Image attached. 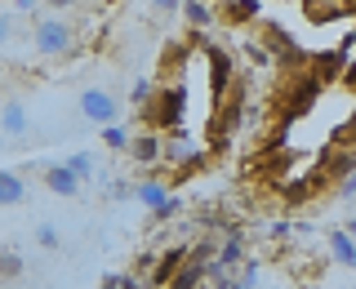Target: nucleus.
Wrapping results in <instances>:
<instances>
[{
  "label": "nucleus",
  "instance_id": "obj_1",
  "mask_svg": "<svg viewBox=\"0 0 356 289\" xmlns=\"http://www.w3.org/2000/svg\"><path fill=\"white\" fill-rule=\"evenodd\" d=\"M183 116H187V85L178 81H165L152 89V98L138 107V120L156 133H170V129H183Z\"/></svg>",
  "mask_w": 356,
  "mask_h": 289
},
{
  "label": "nucleus",
  "instance_id": "obj_2",
  "mask_svg": "<svg viewBox=\"0 0 356 289\" xmlns=\"http://www.w3.org/2000/svg\"><path fill=\"white\" fill-rule=\"evenodd\" d=\"M72 44H76L72 18H63V14L36 18V27H31V49H36L40 58H63V53H72Z\"/></svg>",
  "mask_w": 356,
  "mask_h": 289
},
{
  "label": "nucleus",
  "instance_id": "obj_3",
  "mask_svg": "<svg viewBox=\"0 0 356 289\" xmlns=\"http://www.w3.org/2000/svg\"><path fill=\"white\" fill-rule=\"evenodd\" d=\"M245 98H250V89H245V81L236 76V85L227 89V94L214 103V120H209V142H227L232 133L241 129V116H245Z\"/></svg>",
  "mask_w": 356,
  "mask_h": 289
},
{
  "label": "nucleus",
  "instance_id": "obj_4",
  "mask_svg": "<svg viewBox=\"0 0 356 289\" xmlns=\"http://www.w3.org/2000/svg\"><path fill=\"white\" fill-rule=\"evenodd\" d=\"M200 53H205V63H209V94H214V103H218V98L236 85V63H232V49H222V44H200Z\"/></svg>",
  "mask_w": 356,
  "mask_h": 289
},
{
  "label": "nucleus",
  "instance_id": "obj_5",
  "mask_svg": "<svg viewBox=\"0 0 356 289\" xmlns=\"http://www.w3.org/2000/svg\"><path fill=\"white\" fill-rule=\"evenodd\" d=\"M81 116L94 120L98 129H103V125H116V120H120L116 94H111V89H85V94H81Z\"/></svg>",
  "mask_w": 356,
  "mask_h": 289
},
{
  "label": "nucleus",
  "instance_id": "obj_6",
  "mask_svg": "<svg viewBox=\"0 0 356 289\" xmlns=\"http://www.w3.org/2000/svg\"><path fill=\"white\" fill-rule=\"evenodd\" d=\"M183 263H187V245H174V249L156 254V258H152V272H147V289H165Z\"/></svg>",
  "mask_w": 356,
  "mask_h": 289
},
{
  "label": "nucleus",
  "instance_id": "obj_7",
  "mask_svg": "<svg viewBox=\"0 0 356 289\" xmlns=\"http://www.w3.org/2000/svg\"><path fill=\"white\" fill-rule=\"evenodd\" d=\"M245 263V231H236L227 222V236H222V245L214 249V258H209V267H218V272H232V267Z\"/></svg>",
  "mask_w": 356,
  "mask_h": 289
},
{
  "label": "nucleus",
  "instance_id": "obj_8",
  "mask_svg": "<svg viewBox=\"0 0 356 289\" xmlns=\"http://www.w3.org/2000/svg\"><path fill=\"white\" fill-rule=\"evenodd\" d=\"M259 0H222L214 9L218 22H227V27H250V22H259Z\"/></svg>",
  "mask_w": 356,
  "mask_h": 289
},
{
  "label": "nucleus",
  "instance_id": "obj_9",
  "mask_svg": "<svg viewBox=\"0 0 356 289\" xmlns=\"http://www.w3.org/2000/svg\"><path fill=\"white\" fill-rule=\"evenodd\" d=\"M40 183L49 187L54 196H81V183H76V174L67 170L63 160L58 165H44V170H40Z\"/></svg>",
  "mask_w": 356,
  "mask_h": 289
},
{
  "label": "nucleus",
  "instance_id": "obj_10",
  "mask_svg": "<svg viewBox=\"0 0 356 289\" xmlns=\"http://www.w3.org/2000/svg\"><path fill=\"white\" fill-rule=\"evenodd\" d=\"M125 156H134L138 165H156V160H161V133H156V129L129 133V151Z\"/></svg>",
  "mask_w": 356,
  "mask_h": 289
},
{
  "label": "nucleus",
  "instance_id": "obj_11",
  "mask_svg": "<svg viewBox=\"0 0 356 289\" xmlns=\"http://www.w3.org/2000/svg\"><path fill=\"white\" fill-rule=\"evenodd\" d=\"M0 133H5V138H22V133H27V107H22L18 98L0 103Z\"/></svg>",
  "mask_w": 356,
  "mask_h": 289
},
{
  "label": "nucleus",
  "instance_id": "obj_12",
  "mask_svg": "<svg viewBox=\"0 0 356 289\" xmlns=\"http://www.w3.org/2000/svg\"><path fill=\"white\" fill-rule=\"evenodd\" d=\"M325 245H330V258H334V263L356 267V240H352L343 227H330V231H325Z\"/></svg>",
  "mask_w": 356,
  "mask_h": 289
},
{
  "label": "nucleus",
  "instance_id": "obj_13",
  "mask_svg": "<svg viewBox=\"0 0 356 289\" xmlns=\"http://www.w3.org/2000/svg\"><path fill=\"white\" fill-rule=\"evenodd\" d=\"M178 14H183V22L192 31H209L218 22V14L209 9V0H183V9H178Z\"/></svg>",
  "mask_w": 356,
  "mask_h": 289
},
{
  "label": "nucleus",
  "instance_id": "obj_14",
  "mask_svg": "<svg viewBox=\"0 0 356 289\" xmlns=\"http://www.w3.org/2000/svg\"><path fill=\"white\" fill-rule=\"evenodd\" d=\"M27 200V183H22V174L14 170H0V209H14Z\"/></svg>",
  "mask_w": 356,
  "mask_h": 289
},
{
  "label": "nucleus",
  "instance_id": "obj_15",
  "mask_svg": "<svg viewBox=\"0 0 356 289\" xmlns=\"http://www.w3.org/2000/svg\"><path fill=\"white\" fill-rule=\"evenodd\" d=\"M134 200H138V205H147V214H152V209H161L165 200H170V187L156 183V178H147V183H134Z\"/></svg>",
  "mask_w": 356,
  "mask_h": 289
},
{
  "label": "nucleus",
  "instance_id": "obj_16",
  "mask_svg": "<svg viewBox=\"0 0 356 289\" xmlns=\"http://www.w3.org/2000/svg\"><path fill=\"white\" fill-rule=\"evenodd\" d=\"M303 9H307L312 22H334V18L348 14V5H343V0H303Z\"/></svg>",
  "mask_w": 356,
  "mask_h": 289
},
{
  "label": "nucleus",
  "instance_id": "obj_17",
  "mask_svg": "<svg viewBox=\"0 0 356 289\" xmlns=\"http://www.w3.org/2000/svg\"><path fill=\"white\" fill-rule=\"evenodd\" d=\"M27 272V258L18 249H0V281L5 285H18V276Z\"/></svg>",
  "mask_w": 356,
  "mask_h": 289
},
{
  "label": "nucleus",
  "instance_id": "obj_18",
  "mask_svg": "<svg viewBox=\"0 0 356 289\" xmlns=\"http://www.w3.org/2000/svg\"><path fill=\"white\" fill-rule=\"evenodd\" d=\"M103 147L107 151H129V129L120 125V120L116 125H103Z\"/></svg>",
  "mask_w": 356,
  "mask_h": 289
},
{
  "label": "nucleus",
  "instance_id": "obj_19",
  "mask_svg": "<svg viewBox=\"0 0 356 289\" xmlns=\"http://www.w3.org/2000/svg\"><path fill=\"white\" fill-rule=\"evenodd\" d=\"M63 165H67V170H72V174H76V183H81V187L89 183V174H94V160H89V156H85V151H72V156H67V160H63Z\"/></svg>",
  "mask_w": 356,
  "mask_h": 289
},
{
  "label": "nucleus",
  "instance_id": "obj_20",
  "mask_svg": "<svg viewBox=\"0 0 356 289\" xmlns=\"http://www.w3.org/2000/svg\"><path fill=\"white\" fill-rule=\"evenodd\" d=\"M98 289H143V281L134 272H107L103 281H98Z\"/></svg>",
  "mask_w": 356,
  "mask_h": 289
},
{
  "label": "nucleus",
  "instance_id": "obj_21",
  "mask_svg": "<svg viewBox=\"0 0 356 289\" xmlns=\"http://www.w3.org/2000/svg\"><path fill=\"white\" fill-rule=\"evenodd\" d=\"M259 272H263L259 258H245V263H241V276H236L232 285H236V289H254V285H259Z\"/></svg>",
  "mask_w": 356,
  "mask_h": 289
},
{
  "label": "nucleus",
  "instance_id": "obj_22",
  "mask_svg": "<svg viewBox=\"0 0 356 289\" xmlns=\"http://www.w3.org/2000/svg\"><path fill=\"white\" fill-rule=\"evenodd\" d=\"M241 53H245V58H250L254 67H272V53H267L254 36H250V40H241Z\"/></svg>",
  "mask_w": 356,
  "mask_h": 289
},
{
  "label": "nucleus",
  "instance_id": "obj_23",
  "mask_svg": "<svg viewBox=\"0 0 356 289\" xmlns=\"http://www.w3.org/2000/svg\"><path fill=\"white\" fill-rule=\"evenodd\" d=\"M36 240L44 245V249H58V245H63V236H58V227H54V222H40V227H36Z\"/></svg>",
  "mask_w": 356,
  "mask_h": 289
},
{
  "label": "nucleus",
  "instance_id": "obj_24",
  "mask_svg": "<svg viewBox=\"0 0 356 289\" xmlns=\"http://www.w3.org/2000/svg\"><path fill=\"white\" fill-rule=\"evenodd\" d=\"M152 89H156V81H134V107H143V103H147V98H152Z\"/></svg>",
  "mask_w": 356,
  "mask_h": 289
},
{
  "label": "nucleus",
  "instance_id": "obj_25",
  "mask_svg": "<svg viewBox=\"0 0 356 289\" xmlns=\"http://www.w3.org/2000/svg\"><path fill=\"white\" fill-rule=\"evenodd\" d=\"M107 196H111V200H134V183H125V178H116V183L107 187Z\"/></svg>",
  "mask_w": 356,
  "mask_h": 289
},
{
  "label": "nucleus",
  "instance_id": "obj_26",
  "mask_svg": "<svg viewBox=\"0 0 356 289\" xmlns=\"http://www.w3.org/2000/svg\"><path fill=\"white\" fill-rule=\"evenodd\" d=\"M334 196H339V200H352V196H356V170L339 178V192H334Z\"/></svg>",
  "mask_w": 356,
  "mask_h": 289
},
{
  "label": "nucleus",
  "instance_id": "obj_27",
  "mask_svg": "<svg viewBox=\"0 0 356 289\" xmlns=\"http://www.w3.org/2000/svg\"><path fill=\"white\" fill-rule=\"evenodd\" d=\"M178 209H183V205H178V200L170 196V200H165V205H161V209H152V222H165V218H174V214H178Z\"/></svg>",
  "mask_w": 356,
  "mask_h": 289
},
{
  "label": "nucleus",
  "instance_id": "obj_28",
  "mask_svg": "<svg viewBox=\"0 0 356 289\" xmlns=\"http://www.w3.org/2000/svg\"><path fill=\"white\" fill-rule=\"evenodd\" d=\"M152 9H156V18H170L183 9V0H152Z\"/></svg>",
  "mask_w": 356,
  "mask_h": 289
},
{
  "label": "nucleus",
  "instance_id": "obj_29",
  "mask_svg": "<svg viewBox=\"0 0 356 289\" xmlns=\"http://www.w3.org/2000/svg\"><path fill=\"white\" fill-rule=\"evenodd\" d=\"M9 36H14V18H9L5 9H0V49L9 44Z\"/></svg>",
  "mask_w": 356,
  "mask_h": 289
},
{
  "label": "nucleus",
  "instance_id": "obj_30",
  "mask_svg": "<svg viewBox=\"0 0 356 289\" xmlns=\"http://www.w3.org/2000/svg\"><path fill=\"white\" fill-rule=\"evenodd\" d=\"M339 81H343V85H348V89H352V94H356V58H352L348 67H343V76H339Z\"/></svg>",
  "mask_w": 356,
  "mask_h": 289
},
{
  "label": "nucleus",
  "instance_id": "obj_31",
  "mask_svg": "<svg viewBox=\"0 0 356 289\" xmlns=\"http://www.w3.org/2000/svg\"><path fill=\"white\" fill-rule=\"evenodd\" d=\"M40 5H44V9H58V14H63V9H76V0H40Z\"/></svg>",
  "mask_w": 356,
  "mask_h": 289
},
{
  "label": "nucleus",
  "instance_id": "obj_32",
  "mask_svg": "<svg viewBox=\"0 0 356 289\" xmlns=\"http://www.w3.org/2000/svg\"><path fill=\"white\" fill-rule=\"evenodd\" d=\"M343 231H348V236H352V240H356V214H352V218H348V227H343Z\"/></svg>",
  "mask_w": 356,
  "mask_h": 289
},
{
  "label": "nucleus",
  "instance_id": "obj_33",
  "mask_svg": "<svg viewBox=\"0 0 356 289\" xmlns=\"http://www.w3.org/2000/svg\"><path fill=\"white\" fill-rule=\"evenodd\" d=\"M31 5H36V0H18V9H31Z\"/></svg>",
  "mask_w": 356,
  "mask_h": 289
},
{
  "label": "nucleus",
  "instance_id": "obj_34",
  "mask_svg": "<svg viewBox=\"0 0 356 289\" xmlns=\"http://www.w3.org/2000/svg\"><path fill=\"white\" fill-rule=\"evenodd\" d=\"M0 289H18V285H0Z\"/></svg>",
  "mask_w": 356,
  "mask_h": 289
},
{
  "label": "nucleus",
  "instance_id": "obj_35",
  "mask_svg": "<svg viewBox=\"0 0 356 289\" xmlns=\"http://www.w3.org/2000/svg\"><path fill=\"white\" fill-rule=\"evenodd\" d=\"M352 200H356V196H352Z\"/></svg>",
  "mask_w": 356,
  "mask_h": 289
}]
</instances>
